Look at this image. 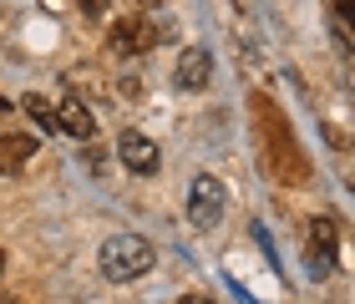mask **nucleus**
I'll use <instances>...</instances> for the list:
<instances>
[{"instance_id":"ddd939ff","label":"nucleus","mask_w":355,"mask_h":304,"mask_svg":"<svg viewBox=\"0 0 355 304\" xmlns=\"http://www.w3.org/2000/svg\"><path fill=\"white\" fill-rule=\"evenodd\" d=\"M142 6H148V10H153V6H168V0H142Z\"/></svg>"},{"instance_id":"0eeeda50","label":"nucleus","mask_w":355,"mask_h":304,"mask_svg":"<svg viewBox=\"0 0 355 304\" xmlns=\"http://www.w3.org/2000/svg\"><path fill=\"white\" fill-rule=\"evenodd\" d=\"M310 269H315V279H325L335 269V229H330V218L310 223Z\"/></svg>"},{"instance_id":"1a4fd4ad","label":"nucleus","mask_w":355,"mask_h":304,"mask_svg":"<svg viewBox=\"0 0 355 304\" xmlns=\"http://www.w3.org/2000/svg\"><path fill=\"white\" fill-rule=\"evenodd\" d=\"M21 111L41 127V132H61V127H56V107L46 102V97H36V91H26V97H21Z\"/></svg>"},{"instance_id":"f03ea898","label":"nucleus","mask_w":355,"mask_h":304,"mask_svg":"<svg viewBox=\"0 0 355 304\" xmlns=\"http://www.w3.org/2000/svg\"><path fill=\"white\" fill-rule=\"evenodd\" d=\"M223 203H229V193H223V183L214 178V172H198V178L188 183V218H193V229H218L223 223Z\"/></svg>"},{"instance_id":"423d86ee","label":"nucleus","mask_w":355,"mask_h":304,"mask_svg":"<svg viewBox=\"0 0 355 304\" xmlns=\"http://www.w3.org/2000/svg\"><path fill=\"white\" fill-rule=\"evenodd\" d=\"M56 127H61L67 137H82V142H92V137H96V117L87 111V102L76 97V91L56 107Z\"/></svg>"},{"instance_id":"20e7f679","label":"nucleus","mask_w":355,"mask_h":304,"mask_svg":"<svg viewBox=\"0 0 355 304\" xmlns=\"http://www.w3.org/2000/svg\"><path fill=\"white\" fill-rule=\"evenodd\" d=\"M117 157L127 172H137V178H153L157 163H163V152H157V142L148 132H122L117 137Z\"/></svg>"},{"instance_id":"39448f33","label":"nucleus","mask_w":355,"mask_h":304,"mask_svg":"<svg viewBox=\"0 0 355 304\" xmlns=\"http://www.w3.org/2000/svg\"><path fill=\"white\" fill-rule=\"evenodd\" d=\"M208 76H214V56H208L203 46H188V51L178 56V71H173L178 91H203Z\"/></svg>"},{"instance_id":"9d476101","label":"nucleus","mask_w":355,"mask_h":304,"mask_svg":"<svg viewBox=\"0 0 355 304\" xmlns=\"http://www.w3.org/2000/svg\"><path fill=\"white\" fill-rule=\"evenodd\" d=\"M335 41L340 51H350V0H335Z\"/></svg>"},{"instance_id":"6e6552de","label":"nucleus","mask_w":355,"mask_h":304,"mask_svg":"<svg viewBox=\"0 0 355 304\" xmlns=\"http://www.w3.org/2000/svg\"><path fill=\"white\" fill-rule=\"evenodd\" d=\"M31 157H36V137L21 132H0V172H21Z\"/></svg>"},{"instance_id":"2eb2a0df","label":"nucleus","mask_w":355,"mask_h":304,"mask_svg":"<svg viewBox=\"0 0 355 304\" xmlns=\"http://www.w3.org/2000/svg\"><path fill=\"white\" fill-rule=\"evenodd\" d=\"M0 269H6V253H0Z\"/></svg>"},{"instance_id":"f8f14e48","label":"nucleus","mask_w":355,"mask_h":304,"mask_svg":"<svg viewBox=\"0 0 355 304\" xmlns=\"http://www.w3.org/2000/svg\"><path fill=\"white\" fill-rule=\"evenodd\" d=\"M178 304H218V299H214V294H183Z\"/></svg>"},{"instance_id":"9b49d317","label":"nucleus","mask_w":355,"mask_h":304,"mask_svg":"<svg viewBox=\"0 0 355 304\" xmlns=\"http://www.w3.org/2000/svg\"><path fill=\"white\" fill-rule=\"evenodd\" d=\"M82 6V15H92V21H102V15L112 10V0H76Z\"/></svg>"},{"instance_id":"dca6fc26","label":"nucleus","mask_w":355,"mask_h":304,"mask_svg":"<svg viewBox=\"0 0 355 304\" xmlns=\"http://www.w3.org/2000/svg\"><path fill=\"white\" fill-rule=\"evenodd\" d=\"M0 111H6V97H0Z\"/></svg>"},{"instance_id":"f257e3e1","label":"nucleus","mask_w":355,"mask_h":304,"mask_svg":"<svg viewBox=\"0 0 355 304\" xmlns=\"http://www.w3.org/2000/svg\"><path fill=\"white\" fill-rule=\"evenodd\" d=\"M153 244L142 233H112L107 244H102V253H96V264H102V274L112 279V284H127V279H142L153 269Z\"/></svg>"},{"instance_id":"4468645a","label":"nucleus","mask_w":355,"mask_h":304,"mask_svg":"<svg viewBox=\"0 0 355 304\" xmlns=\"http://www.w3.org/2000/svg\"><path fill=\"white\" fill-rule=\"evenodd\" d=\"M0 304H21V299H0Z\"/></svg>"},{"instance_id":"7ed1b4c3","label":"nucleus","mask_w":355,"mask_h":304,"mask_svg":"<svg viewBox=\"0 0 355 304\" xmlns=\"http://www.w3.org/2000/svg\"><path fill=\"white\" fill-rule=\"evenodd\" d=\"M178 30L163 21V26H148V21H117V30H112V51L117 56H137V51H148V46H157V41H173Z\"/></svg>"}]
</instances>
